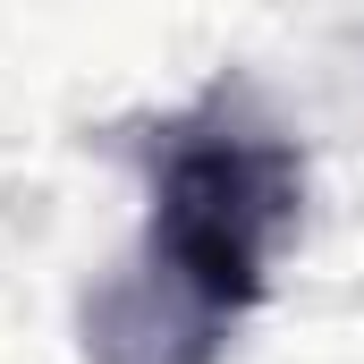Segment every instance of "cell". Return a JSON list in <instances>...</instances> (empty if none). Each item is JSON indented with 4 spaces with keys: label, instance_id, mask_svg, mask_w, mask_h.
Returning a JSON list of instances; mask_svg holds the SVG:
<instances>
[{
    "label": "cell",
    "instance_id": "cell-1",
    "mask_svg": "<svg viewBox=\"0 0 364 364\" xmlns=\"http://www.w3.org/2000/svg\"><path fill=\"white\" fill-rule=\"evenodd\" d=\"M305 212V153L263 102L212 85L153 136L144 229L85 296L93 364H220L237 322L272 296V263Z\"/></svg>",
    "mask_w": 364,
    "mask_h": 364
}]
</instances>
